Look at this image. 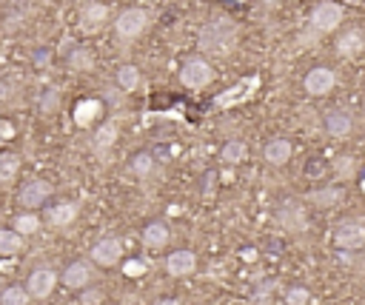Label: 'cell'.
I'll return each instance as SVG.
<instances>
[{"label": "cell", "instance_id": "cell-6", "mask_svg": "<svg viewBox=\"0 0 365 305\" xmlns=\"http://www.w3.org/2000/svg\"><path fill=\"white\" fill-rule=\"evenodd\" d=\"M303 86H305V92L311 97H326V95H331V89L337 86V74L328 66H317V69H311L305 74Z\"/></svg>", "mask_w": 365, "mask_h": 305}, {"label": "cell", "instance_id": "cell-5", "mask_svg": "<svg viewBox=\"0 0 365 305\" xmlns=\"http://www.w3.org/2000/svg\"><path fill=\"white\" fill-rule=\"evenodd\" d=\"M109 23V6L106 4H98V0H91V4H86L77 15V29L83 34H98L103 26Z\"/></svg>", "mask_w": 365, "mask_h": 305}, {"label": "cell", "instance_id": "cell-29", "mask_svg": "<svg viewBox=\"0 0 365 305\" xmlns=\"http://www.w3.org/2000/svg\"><path fill=\"white\" fill-rule=\"evenodd\" d=\"M131 168H134V174L146 177V174L154 171V157H152V154H137V157L131 160Z\"/></svg>", "mask_w": 365, "mask_h": 305}, {"label": "cell", "instance_id": "cell-20", "mask_svg": "<svg viewBox=\"0 0 365 305\" xmlns=\"http://www.w3.org/2000/svg\"><path fill=\"white\" fill-rule=\"evenodd\" d=\"M117 89L123 92V95H131L137 86H140V69L137 66H131V63H123L120 69H117Z\"/></svg>", "mask_w": 365, "mask_h": 305}, {"label": "cell", "instance_id": "cell-7", "mask_svg": "<svg viewBox=\"0 0 365 305\" xmlns=\"http://www.w3.org/2000/svg\"><path fill=\"white\" fill-rule=\"evenodd\" d=\"M334 243L345 251H359L365 245V226L359 220H343L334 229Z\"/></svg>", "mask_w": 365, "mask_h": 305}, {"label": "cell", "instance_id": "cell-21", "mask_svg": "<svg viewBox=\"0 0 365 305\" xmlns=\"http://www.w3.org/2000/svg\"><path fill=\"white\" fill-rule=\"evenodd\" d=\"M168 237H171V231H168L166 223H149L143 229V245L146 248H163L168 243Z\"/></svg>", "mask_w": 365, "mask_h": 305}, {"label": "cell", "instance_id": "cell-31", "mask_svg": "<svg viewBox=\"0 0 365 305\" xmlns=\"http://www.w3.org/2000/svg\"><path fill=\"white\" fill-rule=\"evenodd\" d=\"M354 157H340L337 163H334V171H337V177H343V180H348L351 174H354Z\"/></svg>", "mask_w": 365, "mask_h": 305}, {"label": "cell", "instance_id": "cell-2", "mask_svg": "<svg viewBox=\"0 0 365 305\" xmlns=\"http://www.w3.org/2000/svg\"><path fill=\"white\" fill-rule=\"evenodd\" d=\"M214 80V72H211V63L203 60V57H189L186 63L180 66V83L186 86V89H206V86Z\"/></svg>", "mask_w": 365, "mask_h": 305}, {"label": "cell", "instance_id": "cell-4", "mask_svg": "<svg viewBox=\"0 0 365 305\" xmlns=\"http://www.w3.org/2000/svg\"><path fill=\"white\" fill-rule=\"evenodd\" d=\"M343 18H345V9L340 4H334V0H323V4H317L314 12H311V26L319 34H328L343 23Z\"/></svg>", "mask_w": 365, "mask_h": 305}, {"label": "cell", "instance_id": "cell-30", "mask_svg": "<svg viewBox=\"0 0 365 305\" xmlns=\"http://www.w3.org/2000/svg\"><path fill=\"white\" fill-rule=\"evenodd\" d=\"M308 302H311L308 288H288L286 291V305H308Z\"/></svg>", "mask_w": 365, "mask_h": 305}, {"label": "cell", "instance_id": "cell-34", "mask_svg": "<svg viewBox=\"0 0 365 305\" xmlns=\"http://www.w3.org/2000/svg\"><path fill=\"white\" fill-rule=\"evenodd\" d=\"M100 297H103L100 291H88L83 299H86V305H98V299H100Z\"/></svg>", "mask_w": 365, "mask_h": 305}, {"label": "cell", "instance_id": "cell-27", "mask_svg": "<svg viewBox=\"0 0 365 305\" xmlns=\"http://www.w3.org/2000/svg\"><path fill=\"white\" fill-rule=\"evenodd\" d=\"M340 197H343V191L340 189H323V191H314L308 200L314 203V205H319V208H331L334 203H340Z\"/></svg>", "mask_w": 365, "mask_h": 305}, {"label": "cell", "instance_id": "cell-13", "mask_svg": "<svg viewBox=\"0 0 365 305\" xmlns=\"http://www.w3.org/2000/svg\"><path fill=\"white\" fill-rule=\"evenodd\" d=\"M365 52V32L362 29H348L337 37V55L345 60H354Z\"/></svg>", "mask_w": 365, "mask_h": 305}, {"label": "cell", "instance_id": "cell-32", "mask_svg": "<svg viewBox=\"0 0 365 305\" xmlns=\"http://www.w3.org/2000/svg\"><path fill=\"white\" fill-rule=\"evenodd\" d=\"M12 137H15V126H12L9 120L0 117V143H6V140H12Z\"/></svg>", "mask_w": 365, "mask_h": 305}, {"label": "cell", "instance_id": "cell-11", "mask_svg": "<svg viewBox=\"0 0 365 305\" xmlns=\"http://www.w3.org/2000/svg\"><path fill=\"white\" fill-rule=\"evenodd\" d=\"M63 285L66 288H74V291H83L91 285V280H95V269H91V263H86V259H77V263H69L66 271L60 274Z\"/></svg>", "mask_w": 365, "mask_h": 305}, {"label": "cell", "instance_id": "cell-8", "mask_svg": "<svg viewBox=\"0 0 365 305\" xmlns=\"http://www.w3.org/2000/svg\"><path fill=\"white\" fill-rule=\"evenodd\" d=\"M277 223H280L286 231L300 234V231L308 229V214H305V208H303L300 203L288 200V203H283V205L277 208Z\"/></svg>", "mask_w": 365, "mask_h": 305}, {"label": "cell", "instance_id": "cell-28", "mask_svg": "<svg viewBox=\"0 0 365 305\" xmlns=\"http://www.w3.org/2000/svg\"><path fill=\"white\" fill-rule=\"evenodd\" d=\"M69 66H72V72H91L95 69V60H91V55L86 49H74L69 57Z\"/></svg>", "mask_w": 365, "mask_h": 305}, {"label": "cell", "instance_id": "cell-17", "mask_svg": "<svg viewBox=\"0 0 365 305\" xmlns=\"http://www.w3.org/2000/svg\"><path fill=\"white\" fill-rule=\"evenodd\" d=\"M77 203H55L49 211H46V220H49L52 226L63 229V226H72L77 220Z\"/></svg>", "mask_w": 365, "mask_h": 305}, {"label": "cell", "instance_id": "cell-14", "mask_svg": "<svg viewBox=\"0 0 365 305\" xmlns=\"http://www.w3.org/2000/svg\"><path fill=\"white\" fill-rule=\"evenodd\" d=\"M52 194V186L46 180H29L23 189H20V205L23 208H40Z\"/></svg>", "mask_w": 365, "mask_h": 305}, {"label": "cell", "instance_id": "cell-1", "mask_svg": "<svg viewBox=\"0 0 365 305\" xmlns=\"http://www.w3.org/2000/svg\"><path fill=\"white\" fill-rule=\"evenodd\" d=\"M240 43V26L232 20V18H217V20H208L203 29H200V37H197V46L203 55L208 57H232L234 49Z\"/></svg>", "mask_w": 365, "mask_h": 305}, {"label": "cell", "instance_id": "cell-36", "mask_svg": "<svg viewBox=\"0 0 365 305\" xmlns=\"http://www.w3.org/2000/svg\"><path fill=\"white\" fill-rule=\"evenodd\" d=\"M243 257H246V259H254V257H257V251H254V248H246V251H243Z\"/></svg>", "mask_w": 365, "mask_h": 305}, {"label": "cell", "instance_id": "cell-23", "mask_svg": "<svg viewBox=\"0 0 365 305\" xmlns=\"http://www.w3.org/2000/svg\"><path fill=\"white\" fill-rule=\"evenodd\" d=\"M23 251V237L12 229H0V257H15Z\"/></svg>", "mask_w": 365, "mask_h": 305}, {"label": "cell", "instance_id": "cell-18", "mask_svg": "<svg viewBox=\"0 0 365 305\" xmlns=\"http://www.w3.org/2000/svg\"><path fill=\"white\" fill-rule=\"evenodd\" d=\"M100 114H103V103L100 100H80L77 109H74V123L80 128H88Z\"/></svg>", "mask_w": 365, "mask_h": 305}, {"label": "cell", "instance_id": "cell-9", "mask_svg": "<svg viewBox=\"0 0 365 305\" xmlns=\"http://www.w3.org/2000/svg\"><path fill=\"white\" fill-rule=\"evenodd\" d=\"M91 259H95L98 266H103V269H112V266H117L120 263V257H123V243L117 240V237H103L100 243H95L91 245Z\"/></svg>", "mask_w": 365, "mask_h": 305}, {"label": "cell", "instance_id": "cell-26", "mask_svg": "<svg viewBox=\"0 0 365 305\" xmlns=\"http://www.w3.org/2000/svg\"><path fill=\"white\" fill-rule=\"evenodd\" d=\"M29 291L20 288V285H9L0 291V305H29Z\"/></svg>", "mask_w": 365, "mask_h": 305}, {"label": "cell", "instance_id": "cell-15", "mask_svg": "<svg viewBox=\"0 0 365 305\" xmlns=\"http://www.w3.org/2000/svg\"><path fill=\"white\" fill-rule=\"evenodd\" d=\"M351 128H354V117L345 109H331L326 114V132L331 137H348Z\"/></svg>", "mask_w": 365, "mask_h": 305}, {"label": "cell", "instance_id": "cell-19", "mask_svg": "<svg viewBox=\"0 0 365 305\" xmlns=\"http://www.w3.org/2000/svg\"><path fill=\"white\" fill-rule=\"evenodd\" d=\"M114 143H117V123L109 120V123H103L95 132V143H91V146H95L98 154H109L114 149Z\"/></svg>", "mask_w": 365, "mask_h": 305}, {"label": "cell", "instance_id": "cell-37", "mask_svg": "<svg viewBox=\"0 0 365 305\" xmlns=\"http://www.w3.org/2000/svg\"><path fill=\"white\" fill-rule=\"evenodd\" d=\"M263 4H268V6H277V4H283V0H263Z\"/></svg>", "mask_w": 365, "mask_h": 305}, {"label": "cell", "instance_id": "cell-16", "mask_svg": "<svg viewBox=\"0 0 365 305\" xmlns=\"http://www.w3.org/2000/svg\"><path fill=\"white\" fill-rule=\"evenodd\" d=\"M291 140H286V137H274V140H268L265 143V149H263V154H265V163H271V165H286L288 160H291Z\"/></svg>", "mask_w": 365, "mask_h": 305}, {"label": "cell", "instance_id": "cell-24", "mask_svg": "<svg viewBox=\"0 0 365 305\" xmlns=\"http://www.w3.org/2000/svg\"><path fill=\"white\" fill-rule=\"evenodd\" d=\"M12 231H18L23 240L32 237V234H37V231H40V217H37L34 211L18 214V220H15V229H12Z\"/></svg>", "mask_w": 365, "mask_h": 305}, {"label": "cell", "instance_id": "cell-3", "mask_svg": "<svg viewBox=\"0 0 365 305\" xmlns=\"http://www.w3.org/2000/svg\"><path fill=\"white\" fill-rule=\"evenodd\" d=\"M146 29H149V12H143V9H126L114 20V34L126 43L137 40Z\"/></svg>", "mask_w": 365, "mask_h": 305}, {"label": "cell", "instance_id": "cell-12", "mask_svg": "<svg viewBox=\"0 0 365 305\" xmlns=\"http://www.w3.org/2000/svg\"><path fill=\"white\" fill-rule=\"evenodd\" d=\"M194 269H197V257H194V251H189V248L171 251V254L166 257V271H168L171 277H189V274H194Z\"/></svg>", "mask_w": 365, "mask_h": 305}, {"label": "cell", "instance_id": "cell-22", "mask_svg": "<svg viewBox=\"0 0 365 305\" xmlns=\"http://www.w3.org/2000/svg\"><path fill=\"white\" fill-rule=\"evenodd\" d=\"M20 171V157L12 154V151H0V186L4 183H12Z\"/></svg>", "mask_w": 365, "mask_h": 305}, {"label": "cell", "instance_id": "cell-35", "mask_svg": "<svg viewBox=\"0 0 365 305\" xmlns=\"http://www.w3.org/2000/svg\"><path fill=\"white\" fill-rule=\"evenodd\" d=\"M154 305H180V299H171V297H168V299H160V302H154Z\"/></svg>", "mask_w": 365, "mask_h": 305}, {"label": "cell", "instance_id": "cell-25", "mask_svg": "<svg viewBox=\"0 0 365 305\" xmlns=\"http://www.w3.org/2000/svg\"><path fill=\"white\" fill-rule=\"evenodd\" d=\"M246 157H248V149H246L243 140H228V143L223 146V163H228V165H237V163H243Z\"/></svg>", "mask_w": 365, "mask_h": 305}, {"label": "cell", "instance_id": "cell-33", "mask_svg": "<svg viewBox=\"0 0 365 305\" xmlns=\"http://www.w3.org/2000/svg\"><path fill=\"white\" fill-rule=\"evenodd\" d=\"M143 271H146V266H143V263H128V266H126V274H131V277L143 274Z\"/></svg>", "mask_w": 365, "mask_h": 305}, {"label": "cell", "instance_id": "cell-10", "mask_svg": "<svg viewBox=\"0 0 365 305\" xmlns=\"http://www.w3.org/2000/svg\"><path fill=\"white\" fill-rule=\"evenodd\" d=\"M58 285V274L52 269H34L26 280V291L32 299H46Z\"/></svg>", "mask_w": 365, "mask_h": 305}, {"label": "cell", "instance_id": "cell-38", "mask_svg": "<svg viewBox=\"0 0 365 305\" xmlns=\"http://www.w3.org/2000/svg\"><path fill=\"white\" fill-rule=\"evenodd\" d=\"M359 189H362V194H365V177H362V183H359Z\"/></svg>", "mask_w": 365, "mask_h": 305}]
</instances>
